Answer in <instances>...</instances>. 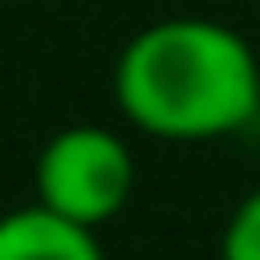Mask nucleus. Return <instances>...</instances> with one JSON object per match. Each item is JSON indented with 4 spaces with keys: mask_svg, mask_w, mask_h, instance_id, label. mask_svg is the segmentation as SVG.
<instances>
[{
    "mask_svg": "<svg viewBox=\"0 0 260 260\" xmlns=\"http://www.w3.org/2000/svg\"><path fill=\"white\" fill-rule=\"evenodd\" d=\"M138 186V159L117 127L101 122H69L58 127L32 159V202L80 223V229H106Z\"/></svg>",
    "mask_w": 260,
    "mask_h": 260,
    "instance_id": "2",
    "label": "nucleus"
},
{
    "mask_svg": "<svg viewBox=\"0 0 260 260\" xmlns=\"http://www.w3.org/2000/svg\"><path fill=\"white\" fill-rule=\"evenodd\" d=\"M0 260H106L101 234L27 202L0 212Z\"/></svg>",
    "mask_w": 260,
    "mask_h": 260,
    "instance_id": "3",
    "label": "nucleus"
},
{
    "mask_svg": "<svg viewBox=\"0 0 260 260\" xmlns=\"http://www.w3.org/2000/svg\"><path fill=\"white\" fill-rule=\"evenodd\" d=\"M112 96L127 127L165 144L234 138L260 117V53L229 21L165 16L122 43Z\"/></svg>",
    "mask_w": 260,
    "mask_h": 260,
    "instance_id": "1",
    "label": "nucleus"
},
{
    "mask_svg": "<svg viewBox=\"0 0 260 260\" xmlns=\"http://www.w3.org/2000/svg\"><path fill=\"white\" fill-rule=\"evenodd\" d=\"M218 260H260V186L239 197L218 234Z\"/></svg>",
    "mask_w": 260,
    "mask_h": 260,
    "instance_id": "4",
    "label": "nucleus"
}]
</instances>
